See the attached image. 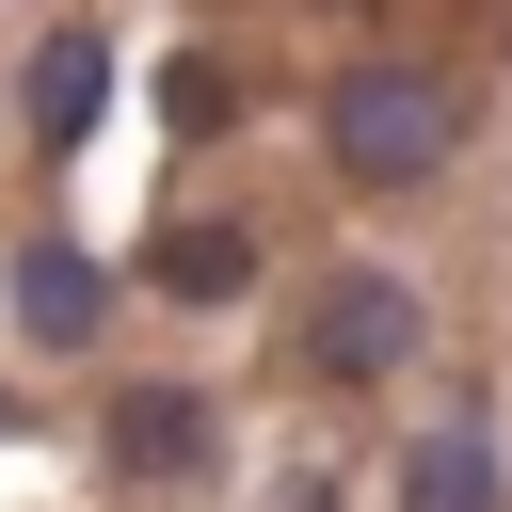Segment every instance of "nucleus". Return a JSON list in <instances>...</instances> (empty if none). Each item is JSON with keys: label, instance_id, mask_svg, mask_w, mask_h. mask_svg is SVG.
<instances>
[{"label": "nucleus", "instance_id": "obj_1", "mask_svg": "<svg viewBox=\"0 0 512 512\" xmlns=\"http://www.w3.org/2000/svg\"><path fill=\"white\" fill-rule=\"evenodd\" d=\"M448 144H464V80H448V64L352 48V64L320 80V160H336L352 192H416V176H432Z\"/></svg>", "mask_w": 512, "mask_h": 512}, {"label": "nucleus", "instance_id": "obj_2", "mask_svg": "<svg viewBox=\"0 0 512 512\" xmlns=\"http://www.w3.org/2000/svg\"><path fill=\"white\" fill-rule=\"evenodd\" d=\"M416 352H432L416 272H400V256H336L320 304H304V384H400Z\"/></svg>", "mask_w": 512, "mask_h": 512}, {"label": "nucleus", "instance_id": "obj_3", "mask_svg": "<svg viewBox=\"0 0 512 512\" xmlns=\"http://www.w3.org/2000/svg\"><path fill=\"white\" fill-rule=\"evenodd\" d=\"M16 336L32 352H96L112 336V272L80 240H16Z\"/></svg>", "mask_w": 512, "mask_h": 512}, {"label": "nucleus", "instance_id": "obj_4", "mask_svg": "<svg viewBox=\"0 0 512 512\" xmlns=\"http://www.w3.org/2000/svg\"><path fill=\"white\" fill-rule=\"evenodd\" d=\"M96 96H112V16H64V32L32 48L16 112H32V144H80V128H96Z\"/></svg>", "mask_w": 512, "mask_h": 512}, {"label": "nucleus", "instance_id": "obj_5", "mask_svg": "<svg viewBox=\"0 0 512 512\" xmlns=\"http://www.w3.org/2000/svg\"><path fill=\"white\" fill-rule=\"evenodd\" d=\"M208 448H224V432H208L192 384H112V464H128V480H208Z\"/></svg>", "mask_w": 512, "mask_h": 512}, {"label": "nucleus", "instance_id": "obj_6", "mask_svg": "<svg viewBox=\"0 0 512 512\" xmlns=\"http://www.w3.org/2000/svg\"><path fill=\"white\" fill-rule=\"evenodd\" d=\"M400 512H496V416L448 400V432L400 448Z\"/></svg>", "mask_w": 512, "mask_h": 512}, {"label": "nucleus", "instance_id": "obj_7", "mask_svg": "<svg viewBox=\"0 0 512 512\" xmlns=\"http://www.w3.org/2000/svg\"><path fill=\"white\" fill-rule=\"evenodd\" d=\"M160 288H176V304H240V288H256V240H240V224H160Z\"/></svg>", "mask_w": 512, "mask_h": 512}, {"label": "nucleus", "instance_id": "obj_8", "mask_svg": "<svg viewBox=\"0 0 512 512\" xmlns=\"http://www.w3.org/2000/svg\"><path fill=\"white\" fill-rule=\"evenodd\" d=\"M288 512H336V496H320V480H304V496H288Z\"/></svg>", "mask_w": 512, "mask_h": 512}, {"label": "nucleus", "instance_id": "obj_9", "mask_svg": "<svg viewBox=\"0 0 512 512\" xmlns=\"http://www.w3.org/2000/svg\"><path fill=\"white\" fill-rule=\"evenodd\" d=\"M0 432H16V400H0Z\"/></svg>", "mask_w": 512, "mask_h": 512}]
</instances>
